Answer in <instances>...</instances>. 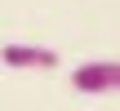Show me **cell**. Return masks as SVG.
<instances>
[{
  "instance_id": "1",
  "label": "cell",
  "mask_w": 120,
  "mask_h": 111,
  "mask_svg": "<svg viewBox=\"0 0 120 111\" xmlns=\"http://www.w3.org/2000/svg\"><path fill=\"white\" fill-rule=\"evenodd\" d=\"M0 62L18 67V71H53L62 58H58V49H45V44H4Z\"/></svg>"
},
{
  "instance_id": "3",
  "label": "cell",
  "mask_w": 120,
  "mask_h": 111,
  "mask_svg": "<svg viewBox=\"0 0 120 111\" xmlns=\"http://www.w3.org/2000/svg\"><path fill=\"white\" fill-rule=\"evenodd\" d=\"M116 89H120V62H116Z\"/></svg>"
},
{
  "instance_id": "2",
  "label": "cell",
  "mask_w": 120,
  "mask_h": 111,
  "mask_svg": "<svg viewBox=\"0 0 120 111\" xmlns=\"http://www.w3.org/2000/svg\"><path fill=\"white\" fill-rule=\"evenodd\" d=\"M71 85H76L80 93H107V89H116V62H107V58L80 62V67L71 71Z\"/></svg>"
}]
</instances>
